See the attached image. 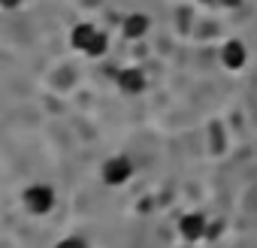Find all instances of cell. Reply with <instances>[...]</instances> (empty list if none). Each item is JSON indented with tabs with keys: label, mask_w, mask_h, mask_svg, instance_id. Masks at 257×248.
<instances>
[{
	"label": "cell",
	"mask_w": 257,
	"mask_h": 248,
	"mask_svg": "<svg viewBox=\"0 0 257 248\" xmlns=\"http://www.w3.org/2000/svg\"><path fill=\"white\" fill-rule=\"evenodd\" d=\"M67 43H70L73 52H79V55H85V58H94V61L109 52V34H106L103 28H97L94 22H79V25H73Z\"/></svg>",
	"instance_id": "obj_1"
},
{
	"label": "cell",
	"mask_w": 257,
	"mask_h": 248,
	"mask_svg": "<svg viewBox=\"0 0 257 248\" xmlns=\"http://www.w3.org/2000/svg\"><path fill=\"white\" fill-rule=\"evenodd\" d=\"M55 203H58V194H55V188H52L49 182H31V185L22 191V206H25L31 215H37V218L49 215V212L55 209Z\"/></svg>",
	"instance_id": "obj_2"
},
{
	"label": "cell",
	"mask_w": 257,
	"mask_h": 248,
	"mask_svg": "<svg viewBox=\"0 0 257 248\" xmlns=\"http://www.w3.org/2000/svg\"><path fill=\"white\" fill-rule=\"evenodd\" d=\"M134 173H137V167H134V161L127 155H109L100 164V179L109 188H124L127 182L134 179Z\"/></svg>",
	"instance_id": "obj_3"
},
{
	"label": "cell",
	"mask_w": 257,
	"mask_h": 248,
	"mask_svg": "<svg viewBox=\"0 0 257 248\" xmlns=\"http://www.w3.org/2000/svg\"><path fill=\"white\" fill-rule=\"evenodd\" d=\"M115 88H118L124 97H140V94H146V88H149V76H146L140 67H121V70L115 73Z\"/></svg>",
	"instance_id": "obj_4"
},
{
	"label": "cell",
	"mask_w": 257,
	"mask_h": 248,
	"mask_svg": "<svg viewBox=\"0 0 257 248\" xmlns=\"http://www.w3.org/2000/svg\"><path fill=\"white\" fill-rule=\"evenodd\" d=\"M176 227H179V236L185 242H200L209 236V218L203 212H185Z\"/></svg>",
	"instance_id": "obj_5"
},
{
	"label": "cell",
	"mask_w": 257,
	"mask_h": 248,
	"mask_svg": "<svg viewBox=\"0 0 257 248\" xmlns=\"http://www.w3.org/2000/svg\"><path fill=\"white\" fill-rule=\"evenodd\" d=\"M221 67L224 70H230V73H239L245 64H248V46L242 43V40H227L224 46H221Z\"/></svg>",
	"instance_id": "obj_6"
},
{
	"label": "cell",
	"mask_w": 257,
	"mask_h": 248,
	"mask_svg": "<svg viewBox=\"0 0 257 248\" xmlns=\"http://www.w3.org/2000/svg\"><path fill=\"white\" fill-rule=\"evenodd\" d=\"M149 31H152V19L146 13H127L121 19V34H124V40H131V43L149 37Z\"/></svg>",
	"instance_id": "obj_7"
},
{
	"label": "cell",
	"mask_w": 257,
	"mask_h": 248,
	"mask_svg": "<svg viewBox=\"0 0 257 248\" xmlns=\"http://www.w3.org/2000/svg\"><path fill=\"white\" fill-rule=\"evenodd\" d=\"M55 248H88V242L82 236H64L61 242H55Z\"/></svg>",
	"instance_id": "obj_8"
},
{
	"label": "cell",
	"mask_w": 257,
	"mask_h": 248,
	"mask_svg": "<svg viewBox=\"0 0 257 248\" xmlns=\"http://www.w3.org/2000/svg\"><path fill=\"white\" fill-rule=\"evenodd\" d=\"M25 4V0H0V10H7V13H13V10H19Z\"/></svg>",
	"instance_id": "obj_9"
},
{
	"label": "cell",
	"mask_w": 257,
	"mask_h": 248,
	"mask_svg": "<svg viewBox=\"0 0 257 248\" xmlns=\"http://www.w3.org/2000/svg\"><path fill=\"white\" fill-rule=\"evenodd\" d=\"M218 7H224V10H236V7H242V0H218Z\"/></svg>",
	"instance_id": "obj_10"
},
{
	"label": "cell",
	"mask_w": 257,
	"mask_h": 248,
	"mask_svg": "<svg viewBox=\"0 0 257 248\" xmlns=\"http://www.w3.org/2000/svg\"><path fill=\"white\" fill-rule=\"evenodd\" d=\"M200 4H206V7H212V4H218V0H200Z\"/></svg>",
	"instance_id": "obj_11"
}]
</instances>
